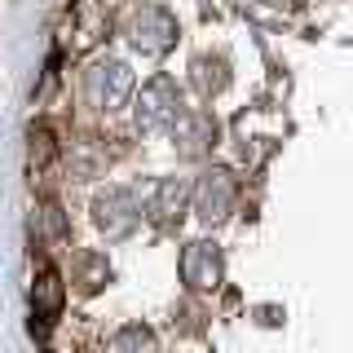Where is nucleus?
Returning a JSON list of instances; mask_svg holds the SVG:
<instances>
[{"label":"nucleus","mask_w":353,"mask_h":353,"mask_svg":"<svg viewBox=\"0 0 353 353\" xmlns=\"http://www.w3.org/2000/svg\"><path fill=\"white\" fill-rule=\"evenodd\" d=\"M36 305L44 309V314H58V309H62V279H58L53 270L40 274V283H36Z\"/></svg>","instance_id":"9d476101"},{"label":"nucleus","mask_w":353,"mask_h":353,"mask_svg":"<svg viewBox=\"0 0 353 353\" xmlns=\"http://www.w3.org/2000/svg\"><path fill=\"white\" fill-rule=\"evenodd\" d=\"M93 221L106 239H128L141 221V203L128 185H106L102 194L93 199Z\"/></svg>","instance_id":"f257e3e1"},{"label":"nucleus","mask_w":353,"mask_h":353,"mask_svg":"<svg viewBox=\"0 0 353 353\" xmlns=\"http://www.w3.org/2000/svg\"><path fill=\"white\" fill-rule=\"evenodd\" d=\"M84 88H88V102L97 110H119V102L132 93V71L115 58H102L84 71Z\"/></svg>","instance_id":"7ed1b4c3"},{"label":"nucleus","mask_w":353,"mask_h":353,"mask_svg":"<svg viewBox=\"0 0 353 353\" xmlns=\"http://www.w3.org/2000/svg\"><path fill=\"white\" fill-rule=\"evenodd\" d=\"M181 274L190 287H216L221 283V252L212 243H190L181 261Z\"/></svg>","instance_id":"6e6552de"},{"label":"nucleus","mask_w":353,"mask_h":353,"mask_svg":"<svg viewBox=\"0 0 353 353\" xmlns=\"http://www.w3.org/2000/svg\"><path fill=\"white\" fill-rule=\"evenodd\" d=\"M128 40H132V49H141V53H163L176 40V22L163 14V9H141L128 27Z\"/></svg>","instance_id":"423d86ee"},{"label":"nucleus","mask_w":353,"mask_h":353,"mask_svg":"<svg viewBox=\"0 0 353 353\" xmlns=\"http://www.w3.org/2000/svg\"><path fill=\"white\" fill-rule=\"evenodd\" d=\"M75 265H80V287H84V292H93V287H102L106 283V256H97V252H84V256L80 261H75Z\"/></svg>","instance_id":"f8f14e48"},{"label":"nucleus","mask_w":353,"mask_h":353,"mask_svg":"<svg viewBox=\"0 0 353 353\" xmlns=\"http://www.w3.org/2000/svg\"><path fill=\"white\" fill-rule=\"evenodd\" d=\"M172 146L185 154V159H199L216 146V119L208 110H181L172 124Z\"/></svg>","instance_id":"20e7f679"},{"label":"nucleus","mask_w":353,"mask_h":353,"mask_svg":"<svg viewBox=\"0 0 353 353\" xmlns=\"http://www.w3.org/2000/svg\"><path fill=\"white\" fill-rule=\"evenodd\" d=\"M185 199H190V185H185L181 176H159V181L150 185V194H146V212L159 221V225H168V221L181 216Z\"/></svg>","instance_id":"0eeeda50"},{"label":"nucleus","mask_w":353,"mask_h":353,"mask_svg":"<svg viewBox=\"0 0 353 353\" xmlns=\"http://www.w3.org/2000/svg\"><path fill=\"white\" fill-rule=\"evenodd\" d=\"M234 194H239V185H234V176H230L225 168H212V172H203V181L194 185V199H199V221H221L234 208Z\"/></svg>","instance_id":"39448f33"},{"label":"nucleus","mask_w":353,"mask_h":353,"mask_svg":"<svg viewBox=\"0 0 353 353\" xmlns=\"http://www.w3.org/2000/svg\"><path fill=\"white\" fill-rule=\"evenodd\" d=\"M190 80H194V88H199L203 97H212V93H221V88H225L230 75H225V62H221V58H208V53H203V58L190 62Z\"/></svg>","instance_id":"1a4fd4ad"},{"label":"nucleus","mask_w":353,"mask_h":353,"mask_svg":"<svg viewBox=\"0 0 353 353\" xmlns=\"http://www.w3.org/2000/svg\"><path fill=\"white\" fill-rule=\"evenodd\" d=\"M115 353H159V349H154V336L146 327H124L115 336Z\"/></svg>","instance_id":"9b49d317"},{"label":"nucleus","mask_w":353,"mask_h":353,"mask_svg":"<svg viewBox=\"0 0 353 353\" xmlns=\"http://www.w3.org/2000/svg\"><path fill=\"white\" fill-rule=\"evenodd\" d=\"M181 88H176L172 75H154V80L141 88V102H137V124L141 128H172L176 115H181Z\"/></svg>","instance_id":"f03ea898"}]
</instances>
